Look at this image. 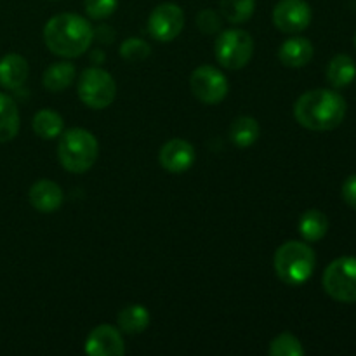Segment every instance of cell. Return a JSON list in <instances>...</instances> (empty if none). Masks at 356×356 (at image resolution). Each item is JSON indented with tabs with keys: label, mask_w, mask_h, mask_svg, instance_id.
Here are the masks:
<instances>
[{
	"label": "cell",
	"mask_w": 356,
	"mask_h": 356,
	"mask_svg": "<svg viewBox=\"0 0 356 356\" xmlns=\"http://www.w3.org/2000/svg\"><path fill=\"white\" fill-rule=\"evenodd\" d=\"M356 76V65L348 54H337L327 66V82L336 89L350 86Z\"/></svg>",
	"instance_id": "2e32d148"
},
{
	"label": "cell",
	"mask_w": 356,
	"mask_h": 356,
	"mask_svg": "<svg viewBox=\"0 0 356 356\" xmlns=\"http://www.w3.org/2000/svg\"><path fill=\"white\" fill-rule=\"evenodd\" d=\"M28 197H30L31 207L38 212H44V214L58 211L63 205V200H65L61 186L51 179L37 181L30 188V195Z\"/></svg>",
	"instance_id": "4fadbf2b"
},
{
	"label": "cell",
	"mask_w": 356,
	"mask_h": 356,
	"mask_svg": "<svg viewBox=\"0 0 356 356\" xmlns=\"http://www.w3.org/2000/svg\"><path fill=\"white\" fill-rule=\"evenodd\" d=\"M346 101L330 89H315L302 94L294 104V117L299 125L309 131H332L346 117Z\"/></svg>",
	"instance_id": "6da1fadb"
},
{
	"label": "cell",
	"mask_w": 356,
	"mask_h": 356,
	"mask_svg": "<svg viewBox=\"0 0 356 356\" xmlns=\"http://www.w3.org/2000/svg\"><path fill=\"white\" fill-rule=\"evenodd\" d=\"M149 52H152V49H149V45L146 44L145 40H141V38L131 37L120 45V56L129 63L145 61L149 56Z\"/></svg>",
	"instance_id": "d4e9b609"
},
{
	"label": "cell",
	"mask_w": 356,
	"mask_h": 356,
	"mask_svg": "<svg viewBox=\"0 0 356 356\" xmlns=\"http://www.w3.org/2000/svg\"><path fill=\"white\" fill-rule=\"evenodd\" d=\"M58 156L68 172H87L97 160V139L86 129H68L61 132Z\"/></svg>",
	"instance_id": "277c9868"
},
{
	"label": "cell",
	"mask_w": 356,
	"mask_h": 356,
	"mask_svg": "<svg viewBox=\"0 0 356 356\" xmlns=\"http://www.w3.org/2000/svg\"><path fill=\"white\" fill-rule=\"evenodd\" d=\"M190 89L198 101L205 104H218L226 97L229 83L222 72L211 65L198 66L190 76Z\"/></svg>",
	"instance_id": "ba28073f"
},
{
	"label": "cell",
	"mask_w": 356,
	"mask_h": 356,
	"mask_svg": "<svg viewBox=\"0 0 356 356\" xmlns=\"http://www.w3.org/2000/svg\"><path fill=\"white\" fill-rule=\"evenodd\" d=\"M118 0H86V13L92 19H104L117 10Z\"/></svg>",
	"instance_id": "484cf974"
},
{
	"label": "cell",
	"mask_w": 356,
	"mask_h": 356,
	"mask_svg": "<svg viewBox=\"0 0 356 356\" xmlns=\"http://www.w3.org/2000/svg\"><path fill=\"white\" fill-rule=\"evenodd\" d=\"M343 198L351 209L356 211V174L348 177L343 184Z\"/></svg>",
	"instance_id": "83f0119b"
},
{
	"label": "cell",
	"mask_w": 356,
	"mask_h": 356,
	"mask_svg": "<svg viewBox=\"0 0 356 356\" xmlns=\"http://www.w3.org/2000/svg\"><path fill=\"white\" fill-rule=\"evenodd\" d=\"M19 110L7 94L0 92V143L14 139L19 132Z\"/></svg>",
	"instance_id": "ac0fdd59"
},
{
	"label": "cell",
	"mask_w": 356,
	"mask_h": 356,
	"mask_svg": "<svg viewBox=\"0 0 356 356\" xmlns=\"http://www.w3.org/2000/svg\"><path fill=\"white\" fill-rule=\"evenodd\" d=\"M86 353L90 356H122L125 344L120 329L113 325H99L86 341Z\"/></svg>",
	"instance_id": "8fae6325"
},
{
	"label": "cell",
	"mask_w": 356,
	"mask_h": 356,
	"mask_svg": "<svg viewBox=\"0 0 356 356\" xmlns=\"http://www.w3.org/2000/svg\"><path fill=\"white\" fill-rule=\"evenodd\" d=\"M184 13L176 3H160L148 17V30L159 42H172L183 31Z\"/></svg>",
	"instance_id": "9c48e42d"
},
{
	"label": "cell",
	"mask_w": 356,
	"mask_h": 356,
	"mask_svg": "<svg viewBox=\"0 0 356 356\" xmlns=\"http://www.w3.org/2000/svg\"><path fill=\"white\" fill-rule=\"evenodd\" d=\"M312 7L306 0H280L273 9V23L284 33H301L312 23Z\"/></svg>",
	"instance_id": "30bf717a"
},
{
	"label": "cell",
	"mask_w": 356,
	"mask_h": 356,
	"mask_svg": "<svg viewBox=\"0 0 356 356\" xmlns=\"http://www.w3.org/2000/svg\"><path fill=\"white\" fill-rule=\"evenodd\" d=\"M197 26L200 28L202 33L214 35L221 28V17L214 9H204L197 16Z\"/></svg>",
	"instance_id": "4316f807"
},
{
	"label": "cell",
	"mask_w": 356,
	"mask_h": 356,
	"mask_svg": "<svg viewBox=\"0 0 356 356\" xmlns=\"http://www.w3.org/2000/svg\"><path fill=\"white\" fill-rule=\"evenodd\" d=\"M76 76V68L72 63H54V65L49 66L44 73V87L49 92H61L66 87H70L73 83Z\"/></svg>",
	"instance_id": "e0dca14e"
},
{
	"label": "cell",
	"mask_w": 356,
	"mask_h": 356,
	"mask_svg": "<svg viewBox=\"0 0 356 356\" xmlns=\"http://www.w3.org/2000/svg\"><path fill=\"white\" fill-rule=\"evenodd\" d=\"M273 266L284 284L298 287V285L306 284L315 271V250L298 240L285 242L275 252Z\"/></svg>",
	"instance_id": "3957f363"
},
{
	"label": "cell",
	"mask_w": 356,
	"mask_h": 356,
	"mask_svg": "<svg viewBox=\"0 0 356 356\" xmlns=\"http://www.w3.org/2000/svg\"><path fill=\"white\" fill-rule=\"evenodd\" d=\"M355 47H356V35H355Z\"/></svg>",
	"instance_id": "f1b7e54d"
},
{
	"label": "cell",
	"mask_w": 356,
	"mask_h": 356,
	"mask_svg": "<svg viewBox=\"0 0 356 356\" xmlns=\"http://www.w3.org/2000/svg\"><path fill=\"white\" fill-rule=\"evenodd\" d=\"M270 355L271 356H302L305 348L301 341L291 332H284L275 337L270 343Z\"/></svg>",
	"instance_id": "cb8c5ba5"
},
{
	"label": "cell",
	"mask_w": 356,
	"mask_h": 356,
	"mask_svg": "<svg viewBox=\"0 0 356 356\" xmlns=\"http://www.w3.org/2000/svg\"><path fill=\"white\" fill-rule=\"evenodd\" d=\"M329 232V219L323 212L312 209L299 219V233L306 242H318Z\"/></svg>",
	"instance_id": "ffe728a7"
},
{
	"label": "cell",
	"mask_w": 356,
	"mask_h": 356,
	"mask_svg": "<svg viewBox=\"0 0 356 356\" xmlns=\"http://www.w3.org/2000/svg\"><path fill=\"white\" fill-rule=\"evenodd\" d=\"M313 54H315L313 44L308 38L302 37L287 38L278 51L282 65L289 66V68H302L312 61Z\"/></svg>",
	"instance_id": "5bb4252c"
},
{
	"label": "cell",
	"mask_w": 356,
	"mask_h": 356,
	"mask_svg": "<svg viewBox=\"0 0 356 356\" xmlns=\"http://www.w3.org/2000/svg\"><path fill=\"white\" fill-rule=\"evenodd\" d=\"M118 329L124 334H141L148 329L149 325V312L145 306L132 305L122 309L118 313Z\"/></svg>",
	"instance_id": "d6986e66"
},
{
	"label": "cell",
	"mask_w": 356,
	"mask_h": 356,
	"mask_svg": "<svg viewBox=\"0 0 356 356\" xmlns=\"http://www.w3.org/2000/svg\"><path fill=\"white\" fill-rule=\"evenodd\" d=\"M259 124L254 117H238L229 127V138L238 148H250L259 139Z\"/></svg>",
	"instance_id": "44dd1931"
},
{
	"label": "cell",
	"mask_w": 356,
	"mask_h": 356,
	"mask_svg": "<svg viewBox=\"0 0 356 356\" xmlns=\"http://www.w3.org/2000/svg\"><path fill=\"white\" fill-rule=\"evenodd\" d=\"M28 79V61L19 54H6L0 59V86L17 90Z\"/></svg>",
	"instance_id": "9a60e30c"
},
{
	"label": "cell",
	"mask_w": 356,
	"mask_h": 356,
	"mask_svg": "<svg viewBox=\"0 0 356 356\" xmlns=\"http://www.w3.org/2000/svg\"><path fill=\"white\" fill-rule=\"evenodd\" d=\"M94 30L86 17L73 13L51 17L44 28V42L49 51L61 58H79L89 51Z\"/></svg>",
	"instance_id": "7a4b0ae2"
},
{
	"label": "cell",
	"mask_w": 356,
	"mask_h": 356,
	"mask_svg": "<svg viewBox=\"0 0 356 356\" xmlns=\"http://www.w3.org/2000/svg\"><path fill=\"white\" fill-rule=\"evenodd\" d=\"M65 129L61 115L52 110H40L33 117V131L42 139H54L61 136Z\"/></svg>",
	"instance_id": "7402d4cb"
},
{
	"label": "cell",
	"mask_w": 356,
	"mask_h": 356,
	"mask_svg": "<svg viewBox=\"0 0 356 356\" xmlns=\"http://www.w3.org/2000/svg\"><path fill=\"white\" fill-rule=\"evenodd\" d=\"M159 162L170 174L186 172L195 162L193 146L184 139H170L160 148Z\"/></svg>",
	"instance_id": "7c38bea8"
},
{
	"label": "cell",
	"mask_w": 356,
	"mask_h": 356,
	"mask_svg": "<svg viewBox=\"0 0 356 356\" xmlns=\"http://www.w3.org/2000/svg\"><path fill=\"white\" fill-rule=\"evenodd\" d=\"M221 14L228 23L242 24L252 17L256 9V0H221Z\"/></svg>",
	"instance_id": "603a6c76"
},
{
	"label": "cell",
	"mask_w": 356,
	"mask_h": 356,
	"mask_svg": "<svg viewBox=\"0 0 356 356\" xmlns=\"http://www.w3.org/2000/svg\"><path fill=\"white\" fill-rule=\"evenodd\" d=\"M117 96V83L113 76L103 68L83 70L79 80V97L92 110H104Z\"/></svg>",
	"instance_id": "5b68a950"
},
{
	"label": "cell",
	"mask_w": 356,
	"mask_h": 356,
	"mask_svg": "<svg viewBox=\"0 0 356 356\" xmlns=\"http://www.w3.org/2000/svg\"><path fill=\"white\" fill-rule=\"evenodd\" d=\"M216 59L228 70H242L254 54V40L243 30H226L216 38Z\"/></svg>",
	"instance_id": "52a82bcc"
},
{
	"label": "cell",
	"mask_w": 356,
	"mask_h": 356,
	"mask_svg": "<svg viewBox=\"0 0 356 356\" xmlns=\"http://www.w3.org/2000/svg\"><path fill=\"white\" fill-rule=\"evenodd\" d=\"M323 289L339 302H356V257L344 256L327 266L322 278Z\"/></svg>",
	"instance_id": "8992f818"
}]
</instances>
